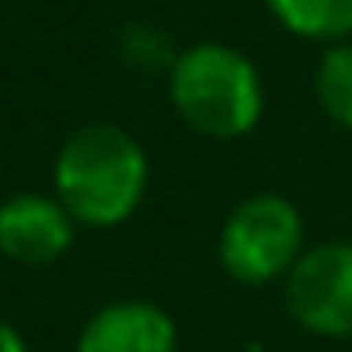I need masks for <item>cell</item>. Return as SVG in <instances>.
Instances as JSON below:
<instances>
[{
    "label": "cell",
    "instance_id": "cell-3",
    "mask_svg": "<svg viewBox=\"0 0 352 352\" xmlns=\"http://www.w3.org/2000/svg\"><path fill=\"white\" fill-rule=\"evenodd\" d=\"M302 216L282 195H249L241 199L216 241V257L224 274L241 286H270L294 270L302 257Z\"/></svg>",
    "mask_w": 352,
    "mask_h": 352
},
{
    "label": "cell",
    "instance_id": "cell-5",
    "mask_svg": "<svg viewBox=\"0 0 352 352\" xmlns=\"http://www.w3.org/2000/svg\"><path fill=\"white\" fill-rule=\"evenodd\" d=\"M75 220L54 195H13L0 204V253L17 265L42 270L75 245Z\"/></svg>",
    "mask_w": 352,
    "mask_h": 352
},
{
    "label": "cell",
    "instance_id": "cell-6",
    "mask_svg": "<svg viewBox=\"0 0 352 352\" xmlns=\"http://www.w3.org/2000/svg\"><path fill=\"white\" fill-rule=\"evenodd\" d=\"M75 352H179V327L157 302L120 298L87 315Z\"/></svg>",
    "mask_w": 352,
    "mask_h": 352
},
{
    "label": "cell",
    "instance_id": "cell-8",
    "mask_svg": "<svg viewBox=\"0 0 352 352\" xmlns=\"http://www.w3.org/2000/svg\"><path fill=\"white\" fill-rule=\"evenodd\" d=\"M315 100L340 129H352V46H331L315 67Z\"/></svg>",
    "mask_w": 352,
    "mask_h": 352
},
{
    "label": "cell",
    "instance_id": "cell-2",
    "mask_svg": "<svg viewBox=\"0 0 352 352\" xmlns=\"http://www.w3.org/2000/svg\"><path fill=\"white\" fill-rule=\"evenodd\" d=\"M170 104L187 129L232 141L257 129L261 120V75L257 67L220 42H199L174 54L170 63Z\"/></svg>",
    "mask_w": 352,
    "mask_h": 352
},
{
    "label": "cell",
    "instance_id": "cell-9",
    "mask_svg": "<svg viewBox=\"0 0 352 352\" xmlns=\"http://www.w3.org/2000/svg\"><path fill=\"white\" fill-rule=\"evenodd\" d=\"M0 352H30L21 327H13V323H5V319H0Z\"/></svg>",
    "mask_w": 352,
    "mask_h": 352
},
{
    "label": "cell",
    "instance_id": "cell-4",
    "mask_svg": "<svg viewBox=\"0 0 352 352\" xmlns=\"http://www.w3.org/2000/svg\"><path fill=\"white\" fill-rule=\"evenodd\" d=\"M286 315L327 340L352 336V245L327 241L307 249L282 278Z\"/></svg>",
    "mask_w": 352,
    "mask_h": 352
},
{
    "label": "cell",
    "instance_id": "cell-10",
    "mask_svg": "<svg viewBox=\"0 0 352 352\" xmlns=\"http://www.w3.org/2000/svg\"><path fill=\"white\" fill-rule=\"evenodd\" d=\"M249 352H270V348H261V344H253V348H249Z\"/></svg>",
    "mask_w": 352,
    "mask_h": 352
},
{
    "label": "cell",
    "instance_id": "cell-1",
    "mask_svg": "<svg viewBox=\"0 0 352 352\" xmlns=\"http://www.w3.org/2000/svg\"><path fill=\"white\" fill-rule=\"evenodd\" d=\"M149 187V157L120 124L75 129L54 157V199L83 228L124 224Z\"/></svg>",
    "mask_w": 352,
    "mask_h": 352
},
{
    "label": "cell",
    "instance_id": "cell-7",
    "mask_svg": "<svg viewBox=\"0 0 352 352\" xmlns=\"http://www.w3.org/2000/svg\"><path fill=\"white\" fill-rule=\"evenodd\" d=\"M282 30L311 42H344L352 34V0H265Z\"/></svg>",
    "mask_w": 352,
    "mask_h": 352
}]
</instances>
